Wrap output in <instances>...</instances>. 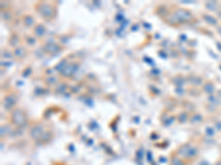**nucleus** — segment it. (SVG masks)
<instances>
[{
  "instance_id": "f257e3e1",
  "label": "nucleus",
  "mask_w": 221,
  "mask_h": 165,
  "mask_svg": "<svg viewBox=\"0 0 221 165\" xmlns=\"http://www.w3.org/2000/svg\"><path fill=\"white\" fill-rule=\"evenodd\" d=\"M34 9H36L37 13L40 17H42L44 20H53L56 15V8L54 5L46 1H39L34 5Z\"/></svg>"
},
{
  "instance_id": "f03ea898",
  "label": "nucleus",
  "mask_w": 221,
  "mask_h": 165,
  "mask_svg": "<svg viewBox=\"0 0 221 165\" xmlns=\"http://www.w3.org/2000/svg\"><path fill=\"white\" fill-rule=\"evenodd\" d=\"M10 122L15 128H22L28 122V116L23 109L15 108L10 112Z\"/></svg>"
},
{
  "instance_id": "7ed1b4c3",
  "label": "nucleus",
  "mask_w": 221,
  "mask_h": 165,
  "mask_svg": "<svg viewBox=\"0 0 221 165\" xmlns=\"http://www.w3.org/2000/svg\"><path fill=\"white\" fill-rule=\"evenodd\" d=\"M18 103V96L15 95V93H8L3 96L2 98V107L7 111H12L13 109H15V106Z\"/></svg>"
},
{
  "instance_id": "20e7f679",
  "label": "nucleus",
  "mask_w": 221,
  "mask_h": 165,
  "mask_svg": "<svg viewBox=\"0 0 221 165\" xmlns=\"http://www.w3.org/2000/svg\"><path fill=\"white\" fill-rule=\"evenodd\" d=\"M174 15L177 17L178 20L180 21V23L190 22L193 19L192 13L189 10H187V9H183V8H177V9L174 11Z\"/></svg>"
},
{
  "instance_id": "39448f33",
  "label": "nucleus",
  "mask_w": 221,
  "mask_h": 165,
  "mask_svg": "<svg viewBox=\"0 0 221 165\" xmlns=\"http://www.w3.org/2000/svg\"><path fill=\"white\" fill-rule=\"evenodd\" d=\"M79 66L80 64L77 62H69V64L65 66V68L60 73V76L63 78H72L74 74L79 70Z\"/></svg>"
},
{
  "instance_id": "423d86ee",
  "label": "nucleus",
  "mask_w": 221,
  "mask_h": 165,
  "mask_svg": "<svg viewBox=\"0 0 221 165\" xmlns=\"http://www.w3.org/2000/svg\"><path fill=\"white\" fill-rule=\"evenodd\" d=\"M178 155L186 159H189V158L191 159L197 155V149L193 148L192 145L190 144H183L181 145L180 149L178 150Z\"/></svg>"
},
{
  "instance_id": "0eeeda50",
  "label": "nucleus",
  "mask_w": 221,
  "mask_h": 165,
  "mask_svg": "<svg viewBox=\"0 0 221 165\" xmlns=\"http://www.w3.org/2000/svg\"><path fill=\"white\" fill-rule=\"evenodd\" d=\"M44 133H46V131H44L43 125H40V123L33 125L32 127L30 128V130H29V135H30L31 139L34 141H38L40 140V139H42Z\"/></svg>"
},
{
  "instance_id": "6e6552de",
  "label": "nucleus",
  "mask_w": 221,
  "mask_h": 165,
  "mask_svg": "<svg viewBox=\"0 0 221 165\" xmlns=\"http://www.w3.org/2000/svg\"><path fill=\"white\" fill-rule=\"evenodd\" d=\"M42 50L46 54H50V55H54L58 54V53L62 52L63 51V46L58 43L54 42H48L42 46Z\"/></svg>"
},
{
  "instance_id": "1a4fd4ad",
  "label": "nucleus",
  "mask_w": 221,
  "mask_h": 165,
  "mask_svg": "<svg viewBox=\"0 0 221 165\" xmlns=\"http://www.w3.org/2000/svg\"><path fill=\"white\" fill-rule=\"evenodd\" d=\"M46 33V27L42 23H37L32 29V35H34L37 39H42Z\"/></svg>"
},
{
  "instance_id": "9d476101",
  "label": "nucleus",
  "mask_w": 221,
  "mask_h": 165,
  "mask_svg": "<svg viewBox=\"0 0 221 165\" xmlns=\"http://www.w3.org/2000/svg\"><path fill=\"white\" fill-rule=\"evenodd\" d=\"M12 53H13V57H15V60L21 61L27 56V54H28V50H27V48H25L24 45H20V46H18V48L13 49Z\"/></svg>"
},
{
  "instance_id": "9b49d317",
  "label": "nucleus",
  "mask_w": 221,
  "mask_h": 165,
  "mask_svg": "<svg viewBox=\"0 0 221 165\" xmlns=\"http://www.w3.org/2000/svg\"><path fill=\"white\" fill-rule=\"evenodd\" d=\"M21 22H22V24L24 25L25 27H34V25L37 24L36 23V19H34V17L31 15H24L22 18H21Z\"/></svg>"
},
{
  "instance_id": "f8f14e48",
  "label": "nucleus",
  "mask_w": 221,
  "mask_h": 165,
  "mask_svg": "<svg viewBox=\"0 0 221 165\" xmlns=\"http://www.w3.org/2000/svg\"><path fill=\"white\" fill-rule=\"evenodd\" d=\"M20 43H21V38L19 36V34H17V33H12V34L9 36V40H8V44L10 45L11 48L15 49L18 48V46H20Z\"/></svg>"
},
{
  "instance_id": "ddd939ff",
  "label": "nucleus",
  "mask_w": 221,
  "mask_h": 165,
  "mask_svg": "<svg viewBox=\"0 0 221 165\" xmlns=\"http://www.w3.org/2000/svg\"><path fill=\"white\" fill-rule=\"evenodd\" d=\"M68 88H69V85H68L65 82H60L58 85L55 86L54 93H55L56 95H64L65 91L68 90Z\"/></svg>"
},
{
  "instance_id": "4468645a",
  "label": "nucleus",
  "mask_w": 221,
  "mask_h": 165,
  "mask_svg": "<svg viewBox=\"0 0 221 165\" xmlns=\"http://www.w3.org/2000/svg\"><path fill=\"white\" fill-rule=\"evenodd\" d=\"M202 120H203V116L201 115V113H192V115H190V117H189V122L192 125H199V123L202 122Z\"/></svg>"
},
{
  "instance_id": "2eb2a0df",
  "label": "nucleus",
  "mask_w": 221,
  "mask_h": 165,
  "mask_svg": "<svg viewBox=\"0 0 221 165\" xmlns=\"http://www.w3.org/2000/svg\"><path fill=\"white\" fill-rule=\"evenodd\" d=\"M202 89L203 91L206 94H208V95H212V94H214V91H216V87H214V85L211 82H206V84L203 85Z\"/></svg>"
},
{
  "instance_id": "dca6fc26",
  "label": "nucleus",
  "mask_w": 221,
  "mask_h": 165,
  "mask_svg": "<svg viewBox=\"0 0 221 165\" xmlns=\"http://www.w3.org/2000/svg\"><path fill=\"white\" fill-rule=\"evenodd\" d=\"M202 19L203 21L206 23H208L209 25H218V20L210 15H202Z\"/></svg>"
},
{
  "instance_id": "f3484780",
  "label": "nucleus",
  "mask_w": 221,
  "mask_h": 165,
  "mask_svg": "<svg viewBox=\"0 0 221 165\" xmlns=\"http://www.w3.org/2000/svg\"><path fill=\"white\" fill-rule=\"evenodd\" d=\"M1 19H2L5 22H9V21H11L13 19V15L12 12H11L9 9L8 10H1Z\"/></svg>"
},
{
  "instance_id": "a211bd4d",
  "label": "nucleus",
  "mask_w": 221,
  "mask_h": 165,
  "mask_svg": "<svg viewBox=\"0 0 221 165\" xmlns=\"http://www.w3.org/2000/svg\"><path fill=\"white\" fill-rule=\"evenodd\" d=\"M24 42L29 46H34L38 43V39L34 35H25L24 36Z\"/></svg>"
},
{
  "instance_id": "6ab92c4d",
  "label": "nucleus",
  "mask_w": 221,
  "mask_h": 165,
  "mask_svg": "<svg viewBox=\"0 0 221 165\" xmlns=\"http://www.w3.org/2000/svg\"><path fill=\"white\" fill-rule=\"evenodd\" d=\"M44 82H46L48 86H56L59 84V78L56 77L55 75L53 76H48V77L46 78V80H44Z\"/></svg>"
},
{
  "instance_id": "aec40b11",
  "label": "nucleus",
  "mask_w": 221,
  "mask_h": 165,
  "mask_svg": "<svg viewBox=\"0 0 221 165\" xmlns=\"http://www.w3.org/2000/svg\"><path fill=\"white\" fill-rule=\"evenodd\" d=\"M69 64V62L66 61V58H64V60H61L60 62L56 64L55 66H54V70H56V72H59V74L62 72V70L65 68V66Z\"/></svg>"
},
{
  "instance_id": "412c9836",
  "label": "nucleus",
  "mask_w": 221,
  "mask_h": 165,
  "mask_svg": "<svg viewBox=\"0 0 221 165\" xmlns=\"http://www.w3.org/2000/svg\"><path fill=\"white\" fill-rule=\"evenodd\" d=\"M189 117H190V116L186 112V111H183V112H180L179 115L177 116L178 122H180V123L187 122V121H189Z\"/></svg>"
},
{
  "instance_id": "4be33fe9",
  "label": "nucleus",
  "mask_w": 221,
  "mask_h": 165,
  "mask_svg": "<svg viewBox=\"0 0 221 165\" xmlns=\"http://www.w3.org/2000/svg\"><path fill=\"white\" fill-rule=\"evenodd\" d=\"M189 82L195 86H199L202 84V78L199 77V76H190L189 77Z\"/></svg>"
},
{
  "instance_id": "5701e85b",
  "label": "nucleus",
  "mask_w": 221,
  "mask_h": 165,
  "mask_svg": "<svg viewBox=\"0 0 221 165\" xmlns=\"http://www.w3.org/2000/svg\"><path fill=\"white\" fill-rule=\"evenodd\" d=\"M205 6L210 11H217V8H218V3L216 1H208V2H206Z\"/></svg>"
},
{
  "instance_id": "b1692460",
  "label": "nucleus",
  "mask_w": 221,
  "mask_h": 165,
  "mask_svg": "<svg viewBox=\"0 0 221 165\" xmlns=\"http://www.w3.org/2000/svg\"><path fill=\"white\" fill-rule=\"evenodd\" d=\"M1 57L2 58H12L13 53L9 52V51H7V50H2V52H1Z\"/></svg>"
},
{
  "instance_id": "393cba45",
  "label": "nucleus",
  "mask_w": 221,
  "mask_h": 165,
  "mask_svg": "<svg viewBox=\"0 0 221 165\" xmlns=\"http://www.w3.org/2000/svg\"><path fill=\"white\" fill-rule=\"evenodd\" d=\"M80 91H81V86L77 84V85L73 86V87H71V93L72 94H79Z\"/></svg>"
},
{
  "instance_id": "a878e982",
  "label": "nucleus",
  "mask_w": 221,
  "mask_h": 165,
  "mask_svg": "<svg viewBox=\"0 0 221 165\" xmlns=\"http://www.w3.org/2000/svg\"><path fill=\"white\" fill-rule=\"evenodd\" d=\"M214 133H216V132H214V128H210V127H209V128H207V129H206V134L208 135V137H214Z\"/></svg>"
},
{
  "instance_id": "bb28decb",
  "label": "nucleus",
  "mask_w": 221,
  "mask_h": 165,
  "mask_svg": "<svg viewBox=\"0 0 221 165\" xmlns=\"http://www.w3.org/2000/svg\"><path fill=\"white\" fill-rule=\"evenodd\" d=\"M7 132H8V131H7V125H1V138H3V135H6V134H7Z\"/></svg>"
},
{
  "instance_id": "cd10ccee",
  "label": "nucleus",
  "mask_w": 221,
  "mask_h": 165,
  "mask_svg": "<svg viewBox=\"0 0 221 165\" xmlns=\"http://www.w3.org/2000/svg\"><path fill=\"white\" fill-rule=\"evenodd\" d=\"M173 165H183L180 160H178V159H174L173 160Z\"/></svg>"
},
{
  "instance_id": "c85d7f7f",
  "label": "nucleus",
  "mask_w": 221,
  "mask_h": 165,
  "mask_svg": "<svg viewBox=\"0 0 221 165\" xmlns=\"http://www.w3.org/2000/svg\"><path fill=\"white\" fill-rule=\"evenodd\" d=\"M216 128L218 129V130H221V121H219V122L216 123Z\"/></svg>"
},
{
  "instance_id": "c756f323",
  "label": "nucleus",
  "mask_w": 221,
  "mask_h": 165,
  "mask_svg": "<svg viewBox=\"0 0 221 165\" xmlns=\"http://www.w3.org/2000/svg\"><path fill=\"white\" fill-rule=\"evenodd\" d=\"M217 95H218V98L221 100V89H219L218 91H217Z\"/></svg>"
},
{
  "instance_id": "7c9ffc66",
  "label": "nucleus",
  "mask_w": 221,
  "mask_h": 165,
  "mask_svg": "<svg viewBox=\"0 0 221 165\" xmlns=\"http://www.w3.org/2000/svg\"><path fill=\"white\" fill-rule=\"evenodd\" d=\"M218 32H219V34L221 35V27H218Z\"/></svg>"
},
{
  "instance_id": "2f4dec72",
  "label": "nucleus",
  "mask_w": 221,
  "mask_h": 165,
  "mask_svg": "<svg viewBox=\"0 0 221 165\" xmlns=\"http://www.w3.org/2000/svg\"><path fill=\"white\" fill-rule=\"evenodd\" d=\"M218 15H219V18H221V11H219L218 12Z\"/></svg>"
}]
</instances>
